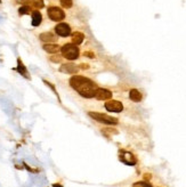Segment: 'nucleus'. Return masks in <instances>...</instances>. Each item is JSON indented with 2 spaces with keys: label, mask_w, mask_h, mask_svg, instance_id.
Listing matches in <instances>:
<instances>
[{
  "label": "nucleus",
  "mask_w": 186,
  "mask_h": 187,
  "mask_svg": "<svg viewBox=\"0 0 186 187\" xmlns=\"http://www.w3.org/2000/svg\"><path fill=\"white\" fill-rule=\"evenodd\" d=\"M55 32L59 37H69L71 34V26L66 23H58L55 26Z\"/></svg>",
  "instance_id": "nucleus-6"
},
{
  "label": "nucleus",
  "mask_w": 186,
  "mask_h": 187,
  "mask_svg": "<svg viewBox=\"0 0 186 187\" xmlns=\"http://www.w3.org/2000/svg\"><path fill=\"white\" fill-rule=\"evenodd\" d=\"M63 57L66 59H70V61H74L79 57V48L77 47V45L74 43H66L61 48Z\"/></svg>",
  "instance_id": "nucleus-2"
},
{
  "label": "nucleus",
  "mask_w": 186,
  "mask_h": 187,
  "mask_svg": "<svg viewBox=\"0 0 186 187\" xmlns=\"http://www.w3.org/2000/svg\"><path fill=\"white\" fill-rule=\"evenodd\" d=\"M85 56H90V58H94V54L93 53H85Z\"/></svg>",
  "instance_id": "nucleus-22"
},
{
  "label": "nucleus",
  "mask_w": 186,
  "mask_h": 187,
  "mask_svg": "<svg viewBox=\"0 0 186 187\" xmlns=\"http://www.w3.org/2000/svg\"><path fill=\"white\" fill-rule=\"evenodd\" d=\"M59 72L65 73V74H77L79 72V66L75 65L73 63H67V64H63L59 67Z\"/></svg>",
  "instance_id": "nucleus-8"
},
{
  "label": "nucleus",
  "mask_w": 186,
  "mask_h": 187,
  "mask_svg": "<svg viewBox=\"0 0 186 187\" xmlns=\"http://www.w3.org/2000/svg\"><path fill=\"white\" fill-rule=\"evenodd\" d=\"M22 4L24 6H29V7H33L37 9H41L45 7L44 0H22Z\"/></svg>",
  "instance_id": "nucleus-10"
},
{
  "label": "nucleus",
  "mask_w": 186,
  "mask_h": 187,
  "mask_svg": "<svg viewBox=\"0 0 186 187\" xmlns=\"http://www.w3.org/2000/svg\"><path fill=\"white\" fill-rule=\"evenodd\" d=\"M88 115L93 119V120L97 121V122H101V123H104V125H116L118 123V119L116 118H113L111 115H108V114H104V113H99V112H88Z\"/></svg>",
  "instance_id": "nucleus-3"
},
{
  "label": "nucleus",
  "mask_w": 186,
  "mask_h": 187,
  "mask_svg": "<svg viewBox=\"0 0 186 187\" xmlns=\"http://www.w3.org/2000/svg\"><path fill=\"white\" fill-rule=\"evenodd\" d=\"M42 48L49 54H55V53H57L58 50L61 49V47L57 46V45H54V43H46V45H44Z\"/></svg>",
  "instance_id": "nucleus-15"
},
{
  "label": "nucleus",
  "mask_w": 186,
  "mask_h": 187,
  "mask_svg": "<svg viewBox=\"0 0 186 187\" xmlns=\"http://www.w3.org/2000/svg\"><path fill=\"white\" fill-rule=\"evenodd\" d=\"M53 187H63V186L61 185V184H54V185H53Z\"/></svg>",
  "instance_id": "nucleus-24"
},
{
  "label": "nucleus",
  "mask_w": 186,
  "mask_h": 187,
  "mask_svg": "<svg viewBox=\"0 0 186 187\" xmlns=\"http://www.w3.org/2000/svg\"><path fill=\"white\" fill-rule=\"evenodd\" d=\"M50 61L54 62V63H61L62 58H61L59 56H53V57H50Z\"/></svg>",
  "instance_id": "nucleus-20"
},
{
  "label": "nucleus",
  "mask_w": 186,
  "mask_h": 187,
  "mask_svg": "<svg viewBox=\"0 0 186 187\" xmlns=\"http://www.w3.org/2000/svg\"><path fill=\"white\" fill-rule=\"evenodd\" d=\"M16 71L20 73L21 75H23L24 78H26V79H30V75H29V72H28V70H26V67H25V65L23 64V62L21 61V58L17 59V67H16Z\"/></svg>",
  "instance_id": "nucleus-11"
},
{
  "label": "nucleus",
  "mask_w": 186,
  "mask_h": 187,
  "mask_svg": "<svg viewBox=\"0 0 186 187\" xmlns=\"http://www.w3.org/2000/svg\"><path fill=\"white\" fill-rule=\"evenodd\" d=\"M129 98L132 100V102H135V103H138V102H141L142 98H143V96L142 94L137 89H131L130 92H129Z\"/></svg>",
  "instance_id": "nucleus-14"
},
{
  "label": "nucleus",
  "mask_w": 186,
  "mask_h": 187,
  "mask_svg": "<svg viewBox=\"0 0 186 187\" xmlns=\"http://www.w3.org/2000/svg\"><path fill=\"white\" fill-rule=\"evenodd\" d=\"M104 108L108 112L113 113H120L123 111V104L120 100H108L104 104Z\"/></svg>",
  "instance_id": "nucleus-5"
},
{
  "label": "nucleus",
  "mask_w": 186,
  "mask_h": 187,
  "mask_svg": "<svg viewBox=\"0 0 186 187\" xmlns=\"http://www.w3.org/2000/svg\"><path fill=\"white\" fill-rule=\"evenodd\" d=\"M80 66H81V69H88V67H89V65H87V64H81Z\"/></svg>",
  "instance_id": "nucleus-23"
},
{
  "label": "nucleus",
  "mask_w": 186,
  "mask_h": 187,
  "mask_svg": "<svg viewBox=\"0 0 186 187\" xmlns=\"http://www.w3.org/2000/svg\"><path fill=\"white\" fill-rule=\"evenodd\" d=\"M119 158H120V160L124 163V164H128V166H134V164L136 163L135 156H134L131 153H129V152H123V151H121Z\"/></svg>",
  "instance_id": "nucleus-9"
},
{
  "label": "nucleus",
  "mask_w": 186,
  "mask_h": 187,
  "mask_svg": "<svg viewBox=\"0 0 186 187\" xmlns=\"http://www.w3.org/2000/svg\"><path fill=\"white\" fill-rule=\"evenodd\" d=\"M59 2L63 8H71L73 5V0H59Z\"/></svg>",
  "instance_id": "nucleus-18"
},
{
  "label": "nucleus",
  "mask_w": 186,
  "mask_h": 187,
  "mask_svg": "<svg viewBox=\"0 0 186 187\" xmlns=\"http://www.w3.org/2000/svg\"><path fill=\"white\" fill-rule=\"evenodd\" d=\"M0 2H1V0H0Z\"/></svg>",
  "instance_id": "nucleus-25"
},
{
  "label": "nucleus",
  "mask_w": 186,
  "mask_h": 187,
  "mask_svg": "<svg viewBox=\"0 0 186 187\" xmlns=\"http://www.w3.org/2000/svg\"><path fill=\"white\" fill-rule=\"evenodd\" d=\"M44 82H45L46 84H47V86H48V87H50V88H51V89H53V92H54L55 94H56V95L58 96L57 92H56V89H55V87H54V86H53V84H51V83H50V82H48V81H46V80H44Z\"/></svg>",
  "instance_id": "nucleus-21"
},
{
  "label": "nucleus",
  "mask_w": 186,
  "mask_h": 187,
  "mask_svg": "<svg viewBox=\"0 0 186 187\" xmlns=\"http://www.w3.org/2000/svg\"><path fill=\"white\" fill-rule=\"evenodd\" d=\"M39 38H40L41 41H45V42H54L57 40L56 36H55L54 33H51V32H45V33H41Z\"/></svg>",
  "instance_id": "nucleus-12"
},
{
  "label": "nucleus",
  "mask_w": 186,
  "mask_h": 187,
  "mask_svg": "<svg viewBox=\"0 0 186 187\" xmlns=\"http://www.w3.org/2000/svg\"><path fill=\"white\" fill-rule=\"evenodd\" d=\"M83 39H85V36L81 32H74V33L72 34V43H74L77 46L80 45V43H82Z\"/></svg>",
  "instance_id": "nucleus-16"
},
{
  "label": "nucleus",
  "mask_w": 186,
  "mask_h": 187,
  "mask_svg": "<svg viewBox=\"0 0 186 187\" xmlns=\"http://www.w3.org/2000/svg\"><path fill=\"white\" fill-rule=\"evenodd\" d=\"M132 187H152V185L147 181H137L132 185Z\"/></svg>",
  "instance_id": "nucleus-19"
},
{
  "label": "nucleus",
  "mask_w": 186,
  "mask_h": 187,
  "mask_svg": "<svg viewBox=\"0 0 186 187\" xmlns=\"http://www.w3.org/2000/svg\"><path fill=\"white\" fill-rule=\"evenodd\" d=\"M112 96H113V92L106 88H98L95 94L96 99L98 100H108L112 98Z\"/></svg>",
  "instance_id": "nucleus-7"
},
{
  "label": "nucleus",
  "mask_w": 186,
  "mask_h": 187,
  "mask_svg": "<svg viewBox=\"0 0 186 187\" xmlns=\"http://www.w3.org/2000/svg\"><path fill=\"white\" fill-rule=\"evenodd\" d=\"M47 14H48V17H49L50 20L55 22L63 21L65 18V13L63 12L59 7H56V6L49 7L48 10H47Z\"/></svg>",
  "instance_id": "nucleus-4"
},
{
  "label": "nucleus",
  "mask_w": 186,
  "mask_h": 187,
  "mask_svg": "<svg viewBox=\"0 0 186 187\" xmlns=\"http://www.w3.org/2000/svg\"><path fill=\"white\" fill-rule=\"evenodd\" d=\"M32 10H31V7L29 6H22L21 8L18 9V13L20 15H29V14H32Z\"/></svg>",
  "instance_id": "nucleus-17"
},
{
  "label": "nucleus",
  "mask_w": 186,
  "mask_h": 187,
  "mask_svg": "<svg viewBox=\"0 0 186 187\" xmlns=\"http://www.w3.org/2000/svg\"><path fill=\"white\" fill-rule=\"evenodd\" d=\"M70 86L80 96L85 98H93L95 97L96 90L98 89L97 84L90 79H88L82 75H73L69 81Z\"/></svg>",
  "instance_id": "nucleus-1"
},
{
  "label": "nucleus",
  "mask_w": 186,
  "mask_h": 187,
  "mask_svg": "<svg viewBox=\"0 0 186 187\" xmlns=\"http://www.w3.org/2000/svg\"><path fill=\"white\" fill-rule=\"evenodd\" d=\"M32 25L33 26H39L41 24V21H42V15L40 12L38 10H33L32 12Z\"/></svg>",
  "instance_id": "nucleus-13"
}]
</instances>
